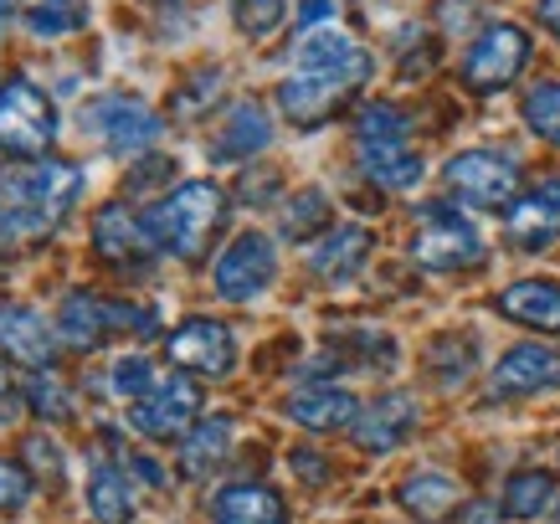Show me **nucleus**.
Listing matches in <instances>:
<instances>
[{
  "label": "nucleus",
  "mask_w": 560,
  "mask_h": 524,
  "mask_svg": "<svg viewBox=\"0 0 560 524\" xmlns=\"http://www.w3.org/2000/svg\"><path fill=\"white\" fill-rule=\"evenodd\" d=\"M144 226H150L160 253H175V257H186V263H196V257L211 253L217 232L226 226V190L217 181H186L180 190H171L165 201L154 206L150 217H144Z\"/></svg>",
  "instance_id": "1"
},
{
  "label": "nucleus",
  "mask_w": 560,
  "mask_h": 524,
  "mask_svg": "<svg viewBox=\"0 0 560 524\" xmlns=\"http://www.w3.org/2000/svg\"><path fill=\"white\" fill-rule=\"evenodd\" d=\"M57 139V108L36 83L26 78H11L0 88V150L21 154V160H36V154L51 150Z\"/></svg>",
  "instance_id": "2"
},
{
  "label": "nucleus",
  "mask_w": 560,
  "mask_h": 524,
  "mask_svg": "<svg viewBox=\"0 0 560 524\" xmlns=\"http://www.w3.org/2000/svg\"><path fill=\"white\" fill-rule=\"evenodd\" d=\"M442 175H447V190L463 206H478V211H510L520 201V165H514L510 154L463 150L447 160Z\"/></svg>",
  "instance_id": "3"
},
{
  "label": "nucleus",
  "mask_w": 560,
  "mask_h": 524,
  "mask_svg": "<svg viewBox=\"0 0 560 524\" xmlns=\"http://www.w3.org/2000/svg\"><path fill=\"white\" fill-rule=\"evenodd\" d=\"M411 257L432 272H458L483 263V237L474 232V221L458 217L453 206H422V226L411 237Z\"/></svg>",
  "instance_id": "4"
},
{
  "label": "nucleus",
  "mask_w": 560,
  "mask_h": 524,
  "mask_svg": "<svg viewBox=\"0 0 560 524\" xmlns=\"http://www.w3.org/2000/svg\"><path fill=\"white\" fill-rule=\"evenodd\" d=\"M529 62V32L514 21H493L474 36V47L463 57V88L474 93H499L510 88Z\"/></svg>",
  "instance_id": "5"
},
{
  "label": "nucleus",
  "mask_w": 560,
  "mask_h": 524,
  "mask_svg": "<svg viewBox=\"0 0 560 524\" xmlns=\"http://www.w3.org/2000/svg\"><path fill=\"white\" fill-rule=\"evenodd\" d=\"M83 129L98 135L114 154H144L154 139L165 135V119L144 108L139 98H124V93H103V98L83 103Z\"/></svg>",
  "instance_id": "6"
},
{
  "label": "nucleus",
  "mask_w": 560,
  "mask_h": 524,
  "mask_svg": "<svg viewBox=\"0 0 560 524\" xmlns=\"http://www.w3.org/2000/svg\"><path fill=\"white\" fill-rule=\"evenodd\" d=\"M129 422L150 442H186L190 427L201 422V386H196L190 375H171V381H160L144 401L129 406Z\"/></svg>",
  "instance_id": "7"
},
{
  "label": "nucleus",
  "mask_w": 560,
  "mask_h": 524,
  "mask_svg": "<svg viewBox=\"0 0 560 524\" xmlns=\"http://www.w3.org/2000/svg\"><path fill=\"white\" fill-rule=\"evenodd\" d=\"M83 196V175L68 160H36L26 170H0V206H36L62 217Z\"/></svg>",
  "instance_id": "8"
},
{
  "label": "nucleus",
  "mask_w": 560,
  "mask_h": 524,
  "mask_svg": "<svg viewBox=\"0 0 560 524\" xmlns=\"http://www.w3.org/2000/svg\"><path fill=\"white\" fill-rule=\"evenodd\" d=\"M272 278H278V253H272V237H262V232H242L217 257V293L226 304H253L257 293L272 288Z\"/></svg>",
  "instance_id": "9"
},
{
  "label": "nucleus",
  "mask_w": 560,
  "mask_h": 524,
  "mask_svg": "<svg viewBox=\"0 0 560 524\" xmlns=\"http://www.w3.org/2000/svg\"><path fill=\"white\" fill-rule=\"evenodd\" d=\"M165 350H171V365L206 375V381H226L237 371V339L217 319H186L180 329L165 335Z\"/></svg>",
  "instance_id": "10"
},
{
  "label": "nucleus",
  "mask_w": 560,
  "mask_h": 524,
  "mask_svg": "<svg viewBox=\"0 0 560 524\" xmlns=\"http://www.w3.org/2000/svg\"><path fill=\"white\" fill-rule=\"evenodd\" d=\"M293 72H314V78H329V83H345V88H360L371 78V57L360 47L355 36L335 32V26H324V32H308L293 51Z\"/></svg>",
  "instance_id": "11"
},
{
  "label": "nucleus",
  "mask_w": 560,
  "mask_h": 524,
  "mask_svg": "<svg viewBox=\"0 0 560 524\" xmlns=\"http://www.w3.org/2000/svg\"><path fill=\"white\" fill-rule=\"evenodd\" d=\"M504 232L520 253H550L560 242V175L556 181H540L535 190H525L520 201L510 206V221Z\"/></svg>",
  "instance_id": "12"
},
{
  "label": "nucleus",
  "mask_w": 560,
  "mask_h": 524,
  "mask_svg": "<svg viewBox=\"0 0 560 524\" xmlns=\"http://www.w3.org/2000/svg\"><path fill=\"white\" fill-rule=\"evenodd\" d=\"M411 432H417V396H411V391L375 396L355 417V427H350L355 447H365V453H390V447H401Z\"/></svg>",
  "instance_id": "13"
},
{
  "label": "nucleus",
  "mask_w": 560,
  "mask_h": 524,
  "mask_svg": "<svg viewBox=\"0 0 560 524\" xmlns=\"http://www.w3.org/2000/svg\"><path fill=\"white\" fill-rule=\"evenodd\" d=\"M0 356L42 375V371H51V360H57V335L47 329V319H42L36 308L0 304Z\"/></svg>",
  "instance_id": "14"
},
{
  "label": "nucleus",
  "mask_w": 560,
  "mask_h": 524,
  "mask_svg": "<svg viewBox=\"0 0 560 524\" xmlns=\"http://www.w3.org/2000/svg\"><path fill=\"white\" fill-rule=\"evenodd\" d=\"M560 391V356L545 345H514L493 365V396H540Z\"/></svg>",
  "instance_id": "15"
},
{
  "label": "nucleus",
  "mask_w": 560,
  "mask_h": 524,
  "mask_svg": "<svg viewBox=\"0 0 560 524\" xmlns=\"http://www.w3.org/2000/svg\"><path fill=\"white\" fill-rule=\"evenodd\" d=\"M350 93H355V88L314 78V72H293V78H283V88H278V108H283L299 129H319V124H329L340 114Z\"/></svg>",
  "instance_id": "16"
},
{
  "label": "nucleus",
  "mask_w": 560,
  "mask_h": 524,
  "mask_svg": "<svg viewBox=\"0 0 560 524\" xmlns=\"http://www.w3.org/2000/svg\"><path fill=\"white\" fill-rule=\"evenodd\" d=\"M289 417L308 432H345L355 427L360 401L345 386H329V381H314V386H299L289 396Z\"/></svg>",
  "instance_id": "17"
},
{
  "label": "nucleus",
  "mask_w": 560,
  "mask_h": 524,
  "mask_svg": "<svg viewBox=\"0 0 560 524\" xmlns=\"http://www.w3.org/2000/svg\"><path fill=\"white\" fill-rule=\"evenodd\" d=\"M360 170L381 190H411L422 181V154L411 150V139H355Z\"/></svg>",
  "instance_id": "18"
},
{
  "label": "nucleus",
  "mask_w": 560,
  "mask_h": 524,
  "mask_svg": "<svg viewBox=\"0 0 560 524\" xmlns=\"http://www.w3.org/2000/svg\"><path fill=\"white\" fill-rule=\"evenodd\" d=\"M371 226H335L329 237L314 242V253H308V268L319 272V278H329V283H350L365 263H371Z\"/></svg>",
  "instance_id": "19"
},
{
  "label": "nucleus",
  "mask_w": 560,
  "mask_h": 524,
  "mask_svg": "<svg viewBox=\"0 0 560 524\" xmlns=\"http://www.w3.org/2000/svg\"><path fill=\"white\" fill-rule=\"evenodd\" d=\"M499 314L514 324H529V329H545V335H560V283L520 278L499 293Z\"/></svg>",
  "instance_id": "20"
},
{
  "label": "nucleus",
  "mask_w": 560,
  "mask_h": 524,
  "mask_svg": "<svg viewBox=\"0 0 560 524\" xmlns=\"http://www.w3.org/2000/svg\"><path fill=\"white\" fill-rule=\"evenodd\" d=\"M93 247H98L108 263H129V257H150L160 253L150 237V226L139 217H129L124 206H103L98 217H93Z\"/></svg>",
  "instance_id": "21"
},
{
  "label": "nucleus",
  "mask_w": 560,
  "mask_h": 524,
  "mask_svg": "<svg viewBox=\"0 0 560 524\" xmlns=\"http://www.w3.org/2000/svg\"><path fill=\"white\" fill-rule=\"evenodd\" d=\"M289 509L268 484H226L211 504V524H283Z\"/></svg>",
  "instance_id": "22"
},
{
  "label": "nucleus",
  "mask_w": 560,
  "mask_h": 524,
  "mask_svg": "<svg viewBox=\"0 0 560 524\" xmlns=\"http://www.w3.org/2000/svg\"><path fill=\"white\" fill-rule=\"evenodd\" d=\"M272 144V124L268 114L257 108V103H237L226 124H221V135L211 139V160H253Z\"/></svg>",
  "instance_id": "23"
},
{
  "label": "nucleus",
  "mask_w": 560,
  "mask_h": 524,
  "mask_svg": "<svg viewBox=\"0 0 560 524\" xmlns=\"http://www.w3.org/2000/svg\"><path fill=\"white\" fill-rule=\"evenodd\" d=\"M232 453V417H201V422L190 427V438L180 442V474L186 478H206L217 474L221 463Z\"/></svg>",
  "instance_id": "24"
},
{
  "label": "nucleus",
  "mask_w": 560,
  "mask_h": 524,
  "mask_svg": "<svg viewBox=\"0 0 560 524\" xmlns=\"http://www.w3.org/2000/svg\"><path fill=\"white\" fill-rule=\"evenodd\" d=\"M396 499H401V509H407L411 520L438 524V520H447V514H458L463 489L447 474H411L407 484L396 489Z\"/></svg>",
  "instance_id": "25"
},
{
  "label": "nucleus",
  "mask_w": 560,
  "mask_h": 524,
  "mask_svg": "<svg viewBox=\"0 0 560 524\" xmlns=\"http://www.w3.org/2000/svg\"><path fill=\"white\" fill-rule=\"evenodd\" d=\"M88 514L98 524L135 520V489H129L124 468H114V463H98V468H93V478H88Z\"/></svg>",
  "instance_id": "26"
},
{
  "label": "nucleus",
  "mask_w": 560,
  "mask_h": 524,
  "mask_svg": "<svg viewBox=\"0 0 560 524\" xmlns=\"http://www.w3.org/2000/svg\"><path fill=\"white\" fill-rule=\"evenodd\" d=\"M556 504V484H550V474L545 468H520V474H510V484H504V514L510 520H540L545 509Z\"/></svg>",
  "instance_id": "27"
},
{
  "label": "nucleus",
  "mask_w": 560,
  "mask_h": 524,
  "mask_svg": "<svg viewBox=\"0 0 560 524\" xmlns=\"http://www.w3.org/2000/svg\"><path fill=\"white\" fill-rule=\"evenodd\" d=\"M329 226V196L319 186L299 190L289 206H283V237L289 242H314Z\"/></svg>",
  "instance_id": "28"
},
{
  "label": "nucleus",
  "mask_w": 560,
  "mask_h": 524,
  "mask_svg": "<svg viewBox=\"0 0 560 524\" xmlns=\"http://www.w3.org/2000/svg\"><path fill=\"white\" fill-rule=\"evenodd\" d=\"M525 124L529 135L545 139V144H560V83H535L525 93Z\"/></svg>",
  "instance_id": "29"
},
{
  "label": "nucleus",
  "mask_w": 560,
  "mask_h": 524,
  "mask_svg": "<svg viewBox=\"0 0 560 524\" xmlns=\"http://www.w3.org/2000/svg\"><path fill=\"white\" fill-rule=\"evenodd\" d=\"M26 26L36 36H68V32H83L88 26V5L83 0H42L26 11Z\"/></svg>",
  "instance_id": "30"
},
{
  "label": "nucleus",
  "mask_w": 560,
  "mask_h": 524,
  "mask_svg": "<svg viewBox=\"0 0 560 524\" xmlns=\"http://www.w3.org/2000/svg\"><path fill=\"white\" fill-rule=\"evenodd\" d=\"M427 365H432V375H438L442 386H463L468 371H474V345L458 335H442L438 345L427 350Z\"/></svg>",
  "instance_id": "31"
},
{
  "label": "nucleus",
  "mask_w": 560,
  "mask_h": 524,
  "mask_svg": "<svg viewBox=\"0 0 560 524\" xmlns=\"http://www.w3.org/2000/svg\"><path fill=\"white\" fill-rule=\"evenodd\" d=\"M26 406H32L36 417H47V422H72V391L57 381V375H32V386H26Z\"/></svg>",
  "instance_id": "32"
},
{
  "label": "nucleus",
  "mask_w": 560,
  "mask_h": 524,
  "mask_svg": "<svg viewBox=\"0 0 560 524\" xmlns=\"http://www.w3.org/2000/svg\"><path fill=\"white\" fill-rule=\"evenodd\" d=\"M283 16H289V0H232V21H237L247 36L278 32Z\"/></svg>",
  "instance_id": "33"
},
{
  "label": "nucleus",
  "mask_w": 560,
  "mask_h": 524,
  "mask_svg": "<svg viewBox=\"0 0 560 524\" xmlns=\"http://www.w3.org/2000/svg\"><path fill=\"white\" fill-rule=\"evenodd\" d=\"M407 114L396 108V103H371V108H360L355 119V139H407Z\"/></svg>",
  "instance_id": "34"
},
{
  "label": "nucleus",
  "mask_w": 560,
  "mask_h": 524,
  "mask_svg": "<svg viewBox=\"0 0 560 524\" xmlns=\"http://www.w3.org/2000/svg\"><path fill=\"white\" fill-rule=\"evenodd\" d=\"M108 386H114V396H124V401L135 406V401H144L160 381H154V371H150V360L144 356H124L119 365H114V381H108Z\"/></svg>",
  "instance_id": "35"
},
{
  "label": "nucleus",
  "mask_w": 560,
  "mask_h": 524,
  "mask_svg": "<svg viewBox=\"0 0 560 524\" xmlns=\"http://www.w3.org/2000/svg\"><path fill=\"white\" fill-rule=\"evenodd\" d=\"M217 93H221V72L217 68L196 72V78L186 83V93H175V114H180V119H196L206 103H217Z\"/></svg>",
  "instance_id": "36"
},
{
  "label": "nucleus",
  "mask_w": 560,
  "mask_h": 524,
  "mask_svg": "<svg viewBox=\"0 0 560 524\" xmlns=\"http://www.w3.org/2000/svg\"><path fill=\"white\" fill-rule=\"evenodd\" d=\"M32 499V474L16 457H0V509H21Z\"/></svg>",
  "instance_id": "37"
},
{
  "label": "nucleus",
  "mask_w": 560,
  "mask_h": 524,
  "mask_svg": "<svg viewBox=\"0 0 560 524\" xmlns=\"http://www.w3.org/2000/svg\"><path fill=\"white\" fill-rule=\"evenodd\" d=\"M21 453L32 457V468H36L42 478L62 484V447H57L51 438H42V432H36V438H26V447H21Z\"/></svg>",
  "instance_id": "38"
},
{
  "label": "nucleus",
  "mask_w": 560,
  "mask_h": 524,
  "mask_svg": "<svg viewBox=\"0 0 560 524\" xmlns=\"http://www.w3.org/2000/svg\"><path fill=\"white\" fill-rule=\"evenodd\" d=\"M289 468L304 478V484H324V478H329V463H319V453H314V447H293Z\"/></svg>",
  "instance_id": "39"
},
{
  "label": "nucleus",
  "mask_w": 560,
  "mask_h": 524,
  "mask_svg": "<svg viewBox=\"0 0 560 524\" xmlns=\"http://www.w3.org/2000/svg\"><path fill=\"white\" fill-rule=\"evenodd\" d=\"M21 406H26V391H16V381H11V375H5V365H0V427L16 422Z\"/></svg>",
  "instance_id": "40"
},
{
  "label": "nucleus",
  "mask_w": 560,
  "mask_h": 524,
  "mask_svg": "<svg viewBox=\"0 0 560 524\" xmlns=\"http://www.w3.org/2000/svg\"><path fill=\"white\" fill-rule=\"evenodd\" d=\"M165 175H175V160H144V165H139V175L129 181V190H150V186H160Z\"/></svg>",
  "instance_id": "41"
},
{
  "label": "nucleus",
  "mask_w": 560,
  "mask_h": 524,
  "mask_svg": "<svg viewBox=\"0 0 560 524\" xmlns=\"http://www.w3.org/2000/svg\"><path fill=\"white\" fill-rule=\"evenodd\" d=\"M272 190H278V175H272V170H268V175H257V181H253V175L242 181V196H247V201H268Z\"/></svg>",
  "instance_id": "42"
},
{
  "label": "nucleus",
  "mask_w": 560,
  "mask_h": 524,
  "mask_svg": "<svg viewBox=\"0 0 560 524\" xmlns=\"http://www.w3.org/2000/svg\"><path fill=\"white\" fill-rule=\"evenodd\" d=\"M329 16V0H304L299 5V26H314V21H324Z\"/></svg>",
  "instance_id": "43"
},
{
  "label": "nucleus",
  "mask_w": 560,
  "mask_h": 524,
  "mask_svg": "<svg viewBox=\"0 0 560 524\" xmlns=\"http://www.w3.org/2000/svg\"><path fill=\"white\" fill-rule=\"evenodd\" d=\"M499 514H504L499 504H474L468 514H463V524H499Z\"/></svg>",
  "instance_id": "44"
},
{
  "label": "nucleus",
  "mask_w": 560,
  "mask_h": 524,
  "mask_svg": "<svg viewBox=\"0 0 560 524\" xmlns=\"http://www.w3.org/2000/svg\"><path fill=\"white\" fill-rule=\"evenodd\" d=\"M129 468H135L139 478H144V484H165V474H160V468H154L150 457H139V453H129Z\"/></svg>",
  "instance_id": "45"
},
{
  "label": "nucleus",
  "mask_w": 560,
  "mask_h": 524,
  "mask_svg": "<svg viewBox=\"0 0 560 524\" xmlns=\"http://www.w3.org/2000/svg\"><path fill=\"white\" fill-rule=\"evenodd\" d=\"M540 26L560 36V0H540Z\"/></svg>",
  "instance_id": "46"
},
{
  "label": "nucleus",
  "mask_w": 560,
  "mask_h": 524,
  "mask_svg": "<svg viewBox=\"0 0 560 524\" xmlns=\"http://www.w3.org/2000/svg\"><path fill=\"white\" fill-rule=\"evenodd\" d=\"M11 11H16V0H0V26L11 21Z\"/></svg>",
  "instance_id": "47"
},
{
  "label": "nucleus",
  "mask_w": 560,
  "mask_h": 524,
  "mask_svg": "<svg viewBox=\"0 0 560 524\" xmlns=\"http://www.w3.org/2000/svg\"><path fill=\"white\" fill-rule=\"evenodd\" d=\"M550 514H556V524H560V493H556V504H550Z\"/></svg>",
  "instance_id": "48"
}]
</instances>
